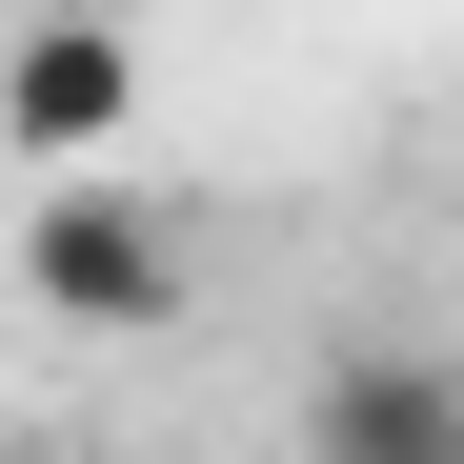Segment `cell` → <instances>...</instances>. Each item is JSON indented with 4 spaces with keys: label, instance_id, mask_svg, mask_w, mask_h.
Wrapping results in <instances>:
<instances>
[{
    "label": "cell",
    "instance_id": "obj_1",
    "mask_svg": "<svg viewBox=\"0 0 464 464\" xmlns=\"http://www.w3.org/2000/svg\"><path fill=\"white\" fill-rule=\"evenodd\" d=\"M182 202H141L121 162H61L41 202H21V303L41 324H102V343H141V324H182Z\"/></svg>",
    "mask_w": 464,
    "mask_h": 464
},
{
    "label": "cell",
    "instance_id": "obj_2",
    "mask_svg": "<svg viewBox=\"0 0 464 464\" xmlns=\"http://www.w3.org/2000/svg\"><path fill=\"white\" fill-rule=\"evenodd\" d=\"M121 121H141V41L102 21V0H61V21L0 41V141L61 182V162H121Z\"/></svg>",
    "mask_w": 464,
    "mask_h": 464
},
{
    "label": "cell",
    "instance_id": "obj_3",
    "mask_svg": "<svg viewBox=\"0 0 464 464\" xmlns=\"http://www.w3.org/2000/svg\"><path fill=\"white\" fill-rule=\"evenodd\" d=\"M303 464H464V363L444 343H343L303 383Z\"/></svg>",
    "mask_w": 464,
    "mask_h": 464
}]
</instances>
